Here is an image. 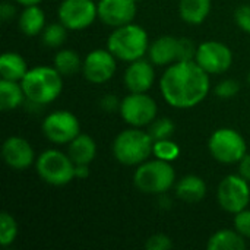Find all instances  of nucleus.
<instances>
[{"instance_id": "40", "label": "nucleus", "mask_w": 250, "mask_h": 250, "mask_svg": "<svg viewBox=\"0 0 250 250\" xmlns=\"http://www.w3.org/2000/svg\"><path fill=\"white\" fill-rule=\"evenodd\" d=\"M15 1L22 6H32V4H40L42 0H15Z\"/></svg>"}, {"instance_id": "36", "label": "nucleus", "mask_w": 250, "mask_h": 250, "mask_svg": "<svg viewBox=\"0 0 250 250\" xmlns=\"http://www.w3.org/2000/svg\"><path fill=\"white\" fill-rule=\"evenodd\" d=\"M15 13H16V9L10 1H3L1 3V6H0V18H1L3 22L10 21L15 16Z\"/></svg>"}, {"instance_id": "6", "label": "nucleus", "mask_w": 250, "mask_h": 250, "mask_svg": "<svg viewBox=\"0 0 250 250\" xmlns=\"http://www.w3.org/2000/svg\"><path fill=\"white\" fill-rule=\"evenodd\" d=\"M35 168L40 179L56 188H62L73 182L75 177V163L59 149H47L37 157Z\"/></svg>"}, {"instance_id": "26", "label": "nucleus", "mask_w": 250, "mask_h": 250, "mask_svg": "<svg viewBox=\"0 0 250 250\" xmlns=\"http://www.w3.org/2000/svg\"><path fill=\"white\" fill-rule=\"evenodd\" d=\"M67 31L69 29L62 22L48 23L44 28V31L41 32V41L47 47L57 48V47H60V45L64 44V41L67 38Z\"/></svg>"}, {"instance_id": "7", "label": "nucleus", "mask_w": 250, "mask_h": 250, "mask_svg": "<svg viewBox=\"0 0 250 250\" xmlns=\"http://www.w3.org/2000/svg\"><path fill=\"white\" fill-rule=\"evenodd\" d=\"M208 149L214 160L221 164H239L248 154L246 139L240 132L231 127L217 129L208 141Z\"/></svg>"}, {"instance_id": "42", "label": "nucleus", "mask_w": 250, "mask_h": 250, "mask_svg": "<svg viewBox=\"0 0 250 250\" xmlns=\"http://www.w3.org/2000/svg\"><path fill=\"white\" fill-rule=\"evenodd\" d=\"M135 1H141V0H135Z\"/></svg>"}, {"instance_id": "15", "label": "nucleus", "mask_w": 250, "mask_h": 250, "mask_svg": "<svg viewBox=\"0 0 250 250\" xmlns=\"http://www.w3.org/2000/svg\"><path fill=\"white\" fill-rule=\"evenodd\" d=\"M1 157L4 164L16 171H23L37 161L32 145L21 136L6 138L1 145Z\"/></svg>"}, {"instance_id": "17", "label": "nucleus", "mask_w": 250, "mask_h": 250, "mask_svg": "<svg viewBox=\"0 0 250 250\" xmlns=\"http://www.w3.org/2000/svg\"><path fill=\"white\" fill-rule=\"evenodd\" d=\"M148 59L154 66L168 67L180 60V38L173 35H161L155 38L148 48Z\"/></svg>"}, {"instance_id": "38", "label": "nucleus", "mask_w": 250, "mask_h": 250, "mask_svg": "<svg viewBox=\"0 0 250 250\" xmlns=\"http://www.w3.org/2000/svg\"><path fill=\"white\" fill-rule=\"evenodd\" d=\"M89 166L86 164H79V166H75V177L76 179H88L89 177Z\"/></svg>"}, {"instance_id": "27", "label": "nucleus", "mask_w": 250, "mask_h": 250, "mask_svg": "<svg viewBox=\"0 0 250 250\" xmlns=\"http://www.w3.org/2000/svg\"><path fill=\"white\" fill-rule=\"evenodd\" d=\"M18 233H19V227L15 217L3 211L0 214V245L3 248H9L10 245L15 243Z\"/></svg>"}, {"instance_id": "12", "label": "nucleus", "mask_w": 250, "mask_h": 250, "mask_svg": "<svg viewBox=\"0 0 250 250\" xmlns=\"http://www.w3.org/2000/svg\"><path fill=\"white\" fill-rule=\"evenodd\" d=\"M195 62L208 75H221L231 67L233 51L229 45H226L221 41H204L196 48Z\"/></svg>"}, {"instance_id": "21", "label": "nucleus", "mask_w": 250, "mask_h": 250, "mask_svg": "<svg viewBox=\"0 0 250 250\" xmlns=\"http://www.w3.org/2000/svg\"><path fill=\"white\" fill-rule=\"evenodd\" d=\"M211 0H180L179 15L183 22L189 25H201L211 13Z\"/></svg>"}, {"instance_id": "23", "label": "nucleus", "mask_w": 250, "mask_h": 250, "mask_svg": "<svg viewBox=\"0 0 250 250\" xmlns=\"http://www.w3.org/2000/svg\"><path fill=\"white\" fill-rule=\"evenodd\" d=\"M26 100L23 88L18 81H0V108L1 111H13Z\"/></svg>"}, {"instance_id": "5", "label": "nucleus", "mask_w": 250, "mask_h": 250, "mask_svg": "<svg viewBox=\"0 0 250 250\" xmlns=\"http://www.w3.org/2000/svg\"><path fill=\"white\" fill-rule=\"evenodd\" d=\"M135 188L145 195L167 193L176 185V171L171 163L152 158L139 164L133 173Z\"/></svg>"}, {"instance_id": "3", "label": "nucleus", "mask_w": 250, "mask_h": 250, "mask_svg": "<svg viewBox=\"0 0 250 250\" xmlns=\"http://www.w3.org/2000/svg\"><path fill=\"white\" fill-rule=\"evenodd\" d=\"M149 44L148 32L133 22L113 28L107 38V48L117 60L127 63L145 57V54H148Z\"/></svg>"}, {"instance_id": "19", "label": "nucleus", "mask_w": 250, "mask_h": 250, "mask_svg": "<svg viewBox=\"0 0 250 250\" xmlns=\"http://www.w3.org/2000/svg\"><path fill=\"white\" fill-rule=\"evenodd\" d=\"M67 154L75 163V166H79V164L89 166L97 157V144L92 136L81 132L67 145Z\"/></svg>"}, {"instance_id": "33", "label": "nucleus", "mask_w": 250, "mask_h": 250, "mask_svg": "<svg viewBox=\"0 0 250 250\" xmlns=\"http://www.w3.org/2000/svg\"><path fill=\"white\" fill-rule=\"evenodd\" d=\"M236 25L246 34H250V4H242L234 12Z\"/></svg>"}, {"instance_id": "22", "label": "nucleus", "mask_w": 250, "mask_h": 250, "mask_svg": "<svg viewBox=\"0 0 250 250\" xmlns=\"http://www.w3.org/2000/svg\"><path fill=\"white\" fill-rule=\"evenodd\" d=\"M28 64L23 56L16 51H4L0 57V75L1 79L21 82L28 72Z\"/></svg>"}, {"instance_id": "25", "label": "nucleus", "mask_w": 250, "mask_h": 250, "mask_svg": "<svg viewBox=\"0 0 250 250\" xmlns=\"http://www.w3.org/2000/svg\"><path fill=\"white\" fill-rule=\"evenodd\" d=\"M82 63L79 54L70 48L59 50L53 57V66L59 70L62 76H73L79 70H82Z\"/></svg>"}, {"instance_id": "2", "label": "nucleus", "mask_w": 250, "mask_h": 250, "mask_svg": "<svg viewBox=\"0 0 250 250\" xmlns=\"http://www.w3.org/2000/svg\"><path fill=\"white\" fill-rule=\"evenodd\" d=\"M25 97L35 105L56 101L63 91V76L54 66H35L21 81Z\"/></svg>"}, {"instance_id": "32", "label": "nucleus", "mask_w": 250, "mask_h": 250, "mask_svg": "<svg viewBox=\"0 0 250 250\" xmlns=\"http://www.w3.org/2000/svg\"><path fill=\"white\" fill-rule=\"evenodd\" d=\"M234 230L245 239H250V209H243L234 214Z\"/></svg>"}, {"instance_id": "39", "label": "nucleus", "mask_w": 250, "mask_h": 250, "mask_svg": "<svg viewBox=\"0 0 250 250\" xmlns=\"http://www.w3.org/2000/svg\"><path fill=\"white\" fill-rule=\"evenodd\" d=\"M160 204H161V207H163V208H170V207H171V205H170V204H171V201L167 198V195H166V193L160 195Z\"/></svg>"}, {"instance_id": "18", "label": "nucleus", "mask_w": 250, "mask_h": 250, "mask_svg": "<svg viewBox=\"0 0 250 250\" xmlns=\"http://www.w3.org/2000/svg\"><path fill=\"white\" fill-rule=\"evenodd\" d=\"M176 196L186 204L201 202L207 195V183L196 174H188L182 177L176 185Z\"/></svg>"}, {"instance_id": "37", "label": "nucleus", "mask_w": 250, "mask_h": 250, "mask_svg": "<svg viewBox=\"0 0 250 250\" xmlns=\"http://www.w3.org/2000/svg\"><path fill=\"white\" fill-rule=\"evenodd\" d=\"M239 174L250 183V154H246L239 161Z\"/></svg>"}, {"instance_id": "9", "label": "nucleus", "mask_w": 250, "mask_h": 250, "mask_svg": "<svg viewBox=\"0 0 250 250\" xmlns=\"http://www.w3.org/2000/svg\"><path fill=\"white\" fill-rule=\"evenodd\" d=\"M250 183L240 174L226 176L217 189V202L229 214H237L250 204Z\"/></svg>"}, {"instance_id": "1", "label": "nucleus", "mask_w": 250, "mask_h": 250, "mask_svg": "<svg viewBox=\"0 0 250 250\" xmlns=\"http://www.w3.org/2000/svg\"><path fill=\"white\" fill-rule=\"evenodd\" d=\"M209 88V75L195 60H179L170 64L160 79V92L164 101L179 110L201 104Z\"/></svg>"}, {"instance_id": "14", "label": "nucleus", "mask_w": 250, "mask_h": 250, "mask_svg": "<svg viewBox=\"0 0 250 250\" xmlns=\"http://www.w3.org/2000/svg\"><path fill=\"white\" fill-rule=\"evenodd\" d=\"M98 19L111 28H117L133 22L138 12L135 0H100L97 3Z\"/></svg>"}, {"instance_id": "31", "label": "nucleus", "mask_w": 250, "mask_h": 250, "mask_svg": "<svg viewBox=\"0 0 250 250\" xmlns=\"http://www.w3.org/2000/svg\"><path fill=\"white\" fill-rule=\"evenodd\" d=\"M145 248L148 250H170L173 248V242L167 234L157 233L146 239Z\"/></svg>"}, {"instance_id": "35", "label": "nucleus", "mask_w": 250, "mask_h": 250, "mask_svg": "<svg viewBox=\"0 0 250 250\" xmlns=\"http://www.w3.org/2000/svg\"><path fill=\"white\" fill-rule=\"evenodd\" d=\"M100 107H101V110H104V111H107V113H113V111H116V110L120 108V101L117 100L116 95H113V94H105V95H103L101 100H100Z\"/></svg>"}, {"instance_id": "13", "label": "nucleus", "mask_w": 250, "mask_h": 250, "mask_svg": "<svg viewBox=\"0 0 250 250\" xmlns=\"http://www.w3.org/2000/svg\"><path fill=\"white\" fill-rule=\"evenodd\" d=\"M117 72V59L108 48H95L89 51L82 63L83 78L95 85L113 79Z\"/></svg>"}, {"instance_id": "4", "label": "nucleus", "mask_w": 250, "mask_h": 250, "mask_svg": "<svg viewBox=\"0 0 250 250\" xmlns=\"http://www.w3.org/2000/svg\"><path fill=\"white\" fill-rule=\"evenodd\" d=\"M154 139L149 132L142 130V127H129L122 130L113 141V155L114 158L129 167H138L139 164L149 160L152 155Z\"/></svg>"}, {"instance_id": "30", "label": "nucleus", "mask_w": 250, "mask_h": 250, "mask_svg": "<svg viewBox=\"0 0 250 250\" xmlns=\"http://www.w3.org/2000/svg\"><path fill=\"white\" fill-rule=\"evenodd\" d=\"M240 91V83L234 79H224L221 82L217 83L214 92L218 98L221 100H230L233 97H236Z\"/></svg>"}, {"instance_id": "41", "label": "nucleus", "mask_w": 250, "mask_h": 250, "mask_svg": "<svg viewBox=\"0 0 250 250\" xmlns=\"http://www.w3.org/2000/svg\"><path fill=\"white\" fill-rule=\"evenodd\" d=\"M248 82H249V85H250V72H249V75H248Z\"/></svg>"}, {"instance_id": "24", "label": "nucleus", "mask_w": 250, "mask_h": 250, "mask_svg": "<svg viewBox=\"0 0 250 250\" xmlns=\"http://www.w3.org/2000/svg\"><path fill=\"white\" fill-rule=\"evenodd\" d=\"M208 250H243L246 249V239L236 230H218L207 243Z\"/></svg>"}, {"instance_id": "20", "label": "nucleus", "mask_w": 250, "mask_h": 250, "mask_svg": "<svg viewBox=\"0 0 250 250\" xmlns=\"http://www.w3.org/2000/svg\"><path fill=\"white\" fill-rule=\"evenodd\" d=\"M18 26L22 34L26 37H35L40 35L44 28L47 26L45 13L38 4L32 6H23V10L21 12L18 18Z\"/></svg>"}, {"instance_id": "11", "label": "nucleus", "mask_w": 250, "mask_h": 250, "mask_svg": "<svg viewBox=\"0 0 250 250\" xmlns=\"http://www.w3.org/2000/svg\"><path fill=\"white\" fill-rule=\"evenodd\" d=\"M57 16L69 31H83L98 19V7L94 0H63Z\"/></svg>"}, {"instance_id": "34", "label": "nucleus", "mask_w": 250, "mask_h": 250, "mask_svg": "<svg viewBox=\"0 0 250 250\" xmlns=\"http://www.w3.org/2000/svg\"><path fill=\"white\" fill-rule=\"evenodd\" d=\"M196 48L189 38H180V60H195Z\"/></svg>"}, {"instance_id": "16", "label": "nucleus", "mask_w": 250, "mask_h": 250, "mask_svg": "<svg viewBox=\"0 0 250 250\" xmlns=\"http://www.w3.org/2000/svg\"><path fill=\"white\" fill-rule=\"evenodd\" d=\"M155 81L154 63L148 59L130 62L123 75V83L129 92H148Z\"/></svg>"}, {"instance_id": "29", "label": "nucleus", "mask_w": 250, "mask_h": 250, "mask_svg": "<svg viewBox=\"0 0 250 250\" xmlns=\"http://www.w3.org/2000/svg\"><path fill=\"white\" fill-rule=\"evenodd\" d=\"M148 132L152 136L154 141H160V139H170L176 130V126L173 123L171 119L168 117H161V119H155L149 126H148Z\"/></svg>"}, {"instance_id": "10", "label": "nucleus", "mask_w": 250, "mask_h": 250, "mask_svg": "<svg viewBox=\"0 0 250 250\" xmlns=\"http://www.w3.org/2000/svg\"><path fill=\"white\" fill-rule=\"evenodd\" d=\"M41 130L51 144L69 145L81 133V123L73 113L67 110H57L42 120Z\"/></svg>"}, {"instance_id": "28", "label": "nucleus", "mask_w": 250, "mask_h": 250, "mask_svg": "<svg viewBox=\"0 0 250 250\" xmlns=\"http://www.w3.org/2000/svg\"><path fill=\"white\" fill-rule=\"evenodd\" d=\"M179 155H180V146L174 141H171V138L154 141L152 157L167 163H173L179 158Z\"/></svg>"}, {"instance_id": "8", "label": "nucleus", "mask_w": 250, "mask_h": 250, "mask_svg": "<svg viewBox=\"0 0 250 250\" xmlns=\"http://www.w3.org/2000/svg\"><path fill=\"white\" fill-rule=\"evenodd\" d=\"M119 113L126 125L145 127L157 119L158 105L148 92H129L120 101Z\"/></svg>"}]
</instances>
